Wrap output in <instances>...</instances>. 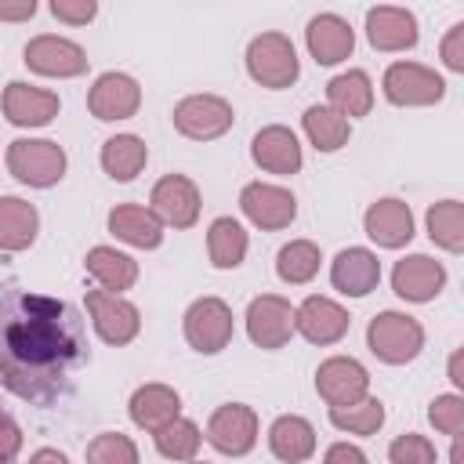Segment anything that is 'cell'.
Masks as SVG:
<instances>
[{
  "label": "cell",
  "instance_id": "obj_5",
  "mask_svg": "<svg viewBox=\"0 0 464 464\" xmlns=\"http://www.w3.org/2000/svg\"><path fill=\"white\" fill-rule=\"evenodd\" d=\"M381 91L392 105L402 109H420V105H435L446 98V80L420 62H392L381 76Z\"/></svg>",
  "mask_w": 464,
  "mask_h": 464
},
{
  "label": "cell",
  "instance_id": "obj_19",
  "mask_svg": "<svg viewBox=\"0 0 464 464\" xmlns=\"http://www.w3.org/2000/svg\"><path fill=\"white\" fill-rule=\"evenodd\" d=\"M0 109H4L7 123H14V127H47V123L58 116L62 102H58V94L47 91V87H33V83H25V80H11V83L4 87Z\"/></svg>",
  "mask_w": 464,
  "mask_h": 464
},
{
  "label": "cell",
  "instance_id": "obj_33",
  "mask_svg": "<svg viewBox=\"0 0 464 464\" xmlns=\"http://www.w3.org/2000/svg\"><path fill=\"white\" fill-rule=\"evenodd\" d=\"M428 225V239L435 246H442L446 254H460L464 250V203L460 199H439L428 207L424 214Z\"/></svg>",
  "mask_w": 464,
  "mask_h": 464
},
{
  "label": "cell",
  "instance_id": "obj_31",
  "mask_svg": "<svg viewBox=\"0 0 464 464\" xmlns=\"http://www.w3.org/2000/svg\"><path fill=\"white\" fill-rule=\"evenodd\" d=\"M301 127H304L308 141L315 145V152H337L352 138V123L341 112H334L330 105H308L301 116Z\"/></svg>",
  "mask_w": 464,
  "mask_h": 464
},
{
  "label": "cell",
  "instance_id": "obj_23",
  "mask_svg": "<svg viewBox=\"0 0 464 464\" xmlns=\"http://www.w3.org/2000/svg\"><path fill=\"white\" fill-rule=\"evenodd\" d=\"M330 283L344 297H366L381 283V261L366 246H348L330 261Z\"/></svg>",
  "mask_w": 464,
  "mask_h": 464
},
{
  "label": "cell",
  "instance_id": "obj_44",
  "mask_svg": "<svg viewBox=\"0 0 464 464\" xmlns=\"http://www.w3.org/2000/svg\"><path fill=\"white\" fill-rule=\"evenodd\" d=\"M36 14V0H0V22H29Z\"/></svg>",
  "mask_w": 464,
  "mask_h": 464
},
{
  "label": "cell",
  "instance_id": "obj_25",
  "mask_svg": "<svg viewBox=\"0 0 464 464\" xmlns=\"http://www.w3.org/2000/svg\"><path fill=\"white\" fill-rule=\"evenodd\" d=\"M127 413H130V420H134L138 428L160 431L163 424H170L174 417H181V395H178L170 384L152 381V384L134 388V395H130V402H127Z\"/></svg>",
  "mask_w": 464,
  "mask_h": 464
},
{
  "label": "cell",
  "instance_id": "obj_29",
  "mask_svg": "<svg viewBox=\"0 0 464 464\" xmlns=\"http://www.w3.org/2000/svg\"><path fill=\"white\" fill-rule=\"evenodd\" d=\"M326 102L334 112H341L344 120L352 116H366L373 109V83L362 69H348V72H337L330 83H326Z\"/></svg>",
  "mask_w": 464,
  "mask_h": 464
},
{
  "label": "cell",
  "instance_id": "obj_3",
  "mask_svg": "<svg viewBox=\"0 0 464 464\" xmlns=\"http://www.w3.org/2000/svg\"><path fill=\"white\" fill-rule=\"evenodd\" d=\"M7 170L14 181L29 185V188H51L65 178V149L51 138H14L7 145Z\"/></svg>",
  "mask_w": 464,
  "mask_h": 464
},
{
  "label": "cell",
  "instance_id": "obj_47",
  "mask_svg": "<svg viewBox=\"0 0 464 464\" xmlns=\"http://www.w3.org/2000/svg\"><path fill=\"white\" fill-rule=\"evenodd\" d=\"M460 435H453V450H450V464H460Z\"/></svg>",
  "mask_w": 464,
  "mask_h": 464
},
{
  "label": "cell",
  "instance_id": "obj_18",
  "mask_svg": "<svg viewBox=\"0 0 464 464\" xmlns=\"http://www.w3.org/2000/svg\"><path fill=\"white\" fill-rule=\"evenodd\" d=\"M366 40L373 51H410L420 40L417 14L395 4H377L366 11Z\"/></svg>",
  "mask_w": 464,
  "mask_h": 464
},
{
  "label": "cell",
  "instance_id": "obj_17",
  "mask_svg": "<svg viewBox=\"0 0 464 464\" xmlns=\"http://www.w3.org/2000/svg\"><path fill=\"white\" fill-rule=\"evenodd\" d=\"M352 326V315L330 301V297H304L297 308H294V330L308 341V344H337Z\"/></svg>",
  "mask_w": 464,
  "mask_h": 464
},
{
  "label": "cell",
  "instance_id": "obj_6",
  "mask_svg": "<svg viewBox=\"0 0 464 464\" xmlns=\"http://www.w3.org/2000/svg\"><path fill=\"white\" fill-rule=\"evenodd\" d=\"M181 330H185V341H188L192 352H199V355H218L221 348H228V341H232V334H236L232 308H228L221 297H196V301L185 308Z\"/></svg>",
  "mask_w": 464,
  "mask_h": 464
},
{
  "label": "cell",
  "instance_id": "obj_32",
  "mask_svg": "<svg viewBox=\"0 0 464 464\" xmlns=\"http://www.w3.org/2000/svg\"><path fill=\"white\" fill-rule=\"evenodd\" d=\"M246 232L236 218H214L207 228V257L214 268H239L246 257Z\"/></svg>",
  "mask_w": 464,
  "mask_h": 464
},
{
  "label": "cell",
  "instance_id": "obj_2",
  "mask_svg": "<svg viewBox=\"0 0 464 464\" xmlns=\"http://www.w3.org/2000/svg\"><path fill=\"white\" fill-rule=\"evenodd\" d=\"M246 72L254 83L268 87V91H286L297 83L301 76V62L294 51V40L286 33H261L246 44Z\"/></svg>",
  "mask_w": 464,
  "mask_h": 464
},
{
  "label": "cell",
  "instance_id": "obj_36",
  "mask_svg": "<svg viewBox=\"0 0 464 464\" xmlns=\"http://www.w3.org/2000/svg\"><path fill=\"white\" fill-rule=\"evenodd\" d=\"M152 442H156V450H160V457H167V460H196V453H199V442H203V431L192 424V420H185V417H174L170 424H163L160 431H152Z\"/></svg>",
  "mask_w": 464,
  "mask_h": 464
},
{
  "label": "cell",
  "instance_id": "obj_4",
  "mask_svg": "<svg viewBox=\"0 0 464 464\" xmlns=\"http://www.w3.org/2000/svg\"><path fill=\"white\" fill-rule=\"evenodd\" d=\"M366 348L388 366H406L424 348V326L406 312H377L366 326Z\"/></svg>",
  "mask_w": 464,
  "mask_h": 464
},
{
  "label": "cell",
  "instance_id": "obj_8",
  "mask_svg": "<svg viewBox=\"0 0 464 464\" xmlns=\"http://www.w3.org/2000/svg\"><path fill=\"white\" fill-rule=\"evenodd\" d=\"M170 120H174L178 134H185L192 141H214L225 130H232L236 112L221 94H188L174 105Z\"/></svg>",
  "mask_w": 464,
  "mask_h": 464
},
{
  "label": "cell",
  "instance_id": "obj_40",
  "mask_svg": "<svg viewBox=\"0 0 464 464\" xmlns=\"http://www.w3.org/2000/svg\"><path fill=\"white\" fill-rule=\"evenodd\" d=\"M439 58L450 72H464V22H453L439 44Z\"/></svg>",
  "mask_w": 464,
  "mask_h": 464
},
{
  "label": "cell",
  "instance_id": "obj_15",
  "mask_svg": "<svg viewBox=\"0 0 464 464\" xmlns=\"http://www.w3.org/2000/svg\"><path fill=\"white\" fill-rule=\"evenodd\" d=\"M138 105H141V87H138V80L134 76H127V72H102L94 83H91V91H87V109H91V116L94 120H102V123H116V120H130L134 112H138Z\"/></svg>",
  "mask_w": 464,
  "mask_h": 464
},
{
  "label": "cell",
  "instance_id": "obj_24",
  "mask_svg": "<svg viewBox=\"0 0 464 464\" xmlns=\"http://www.w3.org/2000/svg\"><path fill=\"white\" fill-rule=\"evenodd\" d=\"M109 232L127 243V246H138V250H156L163 243V225L160 218L141 207V203H116L109 210Z\"/></svg>",
  "mask_w": 464,
  "mask_h": 464
},
{
  "label": "cell",
  "instance_id": "obj_46",
  "mask_svg": "<svg viewBox=\"0 0 464 464\" xmlns=\"http://www.w3.org/2000/svg\"><path fill=\"white\" fill-rule=\"evenodd\" d=\"M460 359H464V352H460V348H453V355H450V381H453V388H464V370H460Z\"/></svg>",
  "mask_w": 464,
  "mask_h": 464
},
{
  "label": "cell",
  "instance_id": "obj_11",
  "mask_svg": "<svg viewBox=\"0 0 464 464\" xmlns=\"http://www.w3.org/2000/svg\"><path fill=\"white\" fill-rule=\"evenodd\" d=\"M207 442L225 457H246L257 446V413L246 402H225L207 420Z\"/></svg>",
  "mask_w": 464,
  "mask_h": 464
},
{
  "label": "cell",
  "instance_id": "obj_45",
  "mask_svg": "<svg viewBox=\"0 0 464 464\" xmlns=\"http://www.w3.org/2000/svg\"><path fill=\"white\" fill-rule=\"evenodd\" d=\"M29 464H69V457L58 453V450H51V446H44V450H36V453L29 457Z\"/></svg>",
  "mask_w": 464,
  "mask_h": 464
},
{
  "label": "cell",
  "instance_id": "obj_37",
  "mask_svg": "<svg viewBox=\"0 0 464 464\" xmlns=\"http://www.w3.org/2000/svg\"><path fill=\"white\" fill-rule=\"evenodd\" d=\"M87 464H138V446L123 431H102L87 442Z\"/></svg>",
  "mask_w": 464,
  "mask_h": 464
},
{
  "label": "cell",
  "instance_id": "obj_7",
  "mask_svg": "<svg viewBox=\"0 0 464 464\" xmlns=\"http://www.w3.org/2000/svg\"><path fill=\"white\" fill-rule=\"evenodd\" d=\"M22 62L29 72L36 76H51V80H72V76H83L91 58L87 51L76 44V40H65L58 33H40L25 44L22 51Z\"/></svg>",
  "mask_w": 464,
  "mask_h": 464
},
{
  "label": "cell",
  "instance_id": "obj_30",
  "mask_svg": "<svg viewBox=\"0 0 464 464\" xmlns=\"http://www.w3.org/2000/svg\"><path fill=\"white\" fill-rule=\"evenodd\" d=\"M149 163V145L138 134H112L102 145V170L112 181H134Z\"/></svg>",
  "mask_w": 464,
  "mask_h": 464
},
{
  "label": "cell",
  "instance_id": "obj_20",
  "mask_svg": "<svg viewBox=\"0 0 464 464\" xmlns=\"http://www.w3.org/2000/svg\"><path fill=\"white\" fill-rule=\"evenodd\" d=\"M304 44H308V54L319 65H337V62L352 58V51H355V29L341 14L323 11V14H312L308 18Z\"/></svg>",
  "mask_w": 464,
  "mask_h": 464
},
{
  "label": "cell",
  "instance_id": "obj_12",
  "mask_svg": "<svg viewBox=\"0 0 464 464\" xmlns=\"http://www.w3.org/2000/svg\"><path fill=\"white\" fill-rule=\"evenodd\" d=\"M239 210L250 225L265 228V232H279L297 218V199L290 188L283 185H268V181H250L239 192Z\"/></svg>",
  "mask_w": 464,
  "mask_h": 464
},
{
  "label": "cell",
  "instance_id": "obj_35",
  "mask_svg": "<svg viewBox=\"0 0 464 464\" xmlns=\"http://www.w3.org/2000/svg\"><path fill=\"white\" fill-rule=\"evenodd\" d=\"M330 424L348 435H377V428L384 424V402L377 395H362L359 402L330 406Z\"/></svg>",
  "mask_w": 464,
  "mask_h": 464
},
{
  "label": "cell",
  "instance_id": "obj_27",
  "mask_svg": "<svg viewBox=\"0 0 464 464\" xmlns=\"http://www.w3.org/2000/svg\"><path fill=\"white\" fill-rule=\"evenodd\" d=\"M268 450L283 464H301L315 453V428L297 413H283L268 428Z\"/></svg>",
  "mask_w": 464,
  "mask_h": 464
},
{
  "label": "cell",
  "instance_id": "obj_41",
  "mask_svg": "<svg viewBox=\"0 0 464 464\" xmlns=\"http://www.w3.org/2000/svg\"><path fill=\"white\" fill-rule=\"evenodd\" d=\"M51 14L65 25H87L98 14L94 0H51Z\"/></svg>",
  "mask_w": 464,
  "mask_h": 464
},
{
  "label": "cell",
  "instance_id": "obj_22",
  "mask_svg": "<svg viewBox=\"0 0 464 464\" xmlns=\"http://www.w3.org/2000/svg\"><path fill=\"white\" fill-rule=\"evenodd\" d=\"M250 160L268 174H297L301 170V141L290 127L268 123L250 138Z\"/></svg>",
  "mask_w": 464,
  "mask_h": 464
},
{
  "label": "cell",
  "instance_id": "obj_38",
  "mask_svg": "<svg viewBox=\"0 0 464 464\" xmlns=\"http://www.w3.org/2000/svg\"><path fill=\"white\" fill-rule=\"evenodd\" d=\"M428 420L439 435H460L464 431V399L457 392H446V395H435L428 402Z\"/></svg>",
  "mask_w": 464,
  "mask_h": 464
},
{
  "label": "cell",
  "instance_id": "obj_26",
  "mask_svg": "<svg viewBox=\"0 0 464 464\" xmlns=\"http://www.w3.org/2000/svg\"><path fill=\"white\" fill-rule=\"evenodd\" d=\"M83 268L105 294H123L138 283V261L116 246H91L83 257Z\"/></svg>",
  "mask_w": 464,
  "mask_h": 464
},
{
  "label": "cell",
  "instance_id": "obj_48",
  "mask_svg": "<svg viewBox=\"0 0 464 464\" xmlns=\"http://www.w3.org/2000/svg\"><path fill=\"white\" fill-rule=\"evenodd\" d=\"M188 464H207V460H188Z\"/></svg>",
  "mask_w": 464,
  "mask_h": 464
},
{
  "label": "cell",
  "instance_id": "obj_21",
  "mask_svg": "<svg viewBox=\"0 0 464 464\" xmlns=\"http://www.w3.org/2000/svg\"><path fill=\"white\" fill-rule=\"evenodd\" d=\"M362 228H366V236L377 246L399 250V246H406L413 239V210H410V203H402L395 196H384V199H377V203L366 207Z\"/></svg>",
  "mask_w": 464,
  "mask_h": 464
},
{
  "label": "cell",
  "instance_id": "obj_9",
  "mask_svg": "<svg viewBox=\"0 0 464 464\" xmlns=\"http://www.w3.org/2000/svg\"><path fill=\"white\" fill-rule=\"evenodd\" d=\"M199 188L192 178L185 174H163L156 185H152V196H149V210L160 218V225L167 228H192L199 221Z\"/></svg>",
  "mask_w": 464,
  "mask_h": 464
},
{
  "label": "cell",
  "instance_id": "obj_10",
  "mask_svg": "<svg viewBox=\"0 0 464 464\" xmlns=\"http://www.w3.org/2000/svg\"><path fill=\"white\" fill-rule=\"evenodd\" d=\"M87 312H91V326L94 334L112 344V348H123L138 337L141 330V312L120 297V294H105V290H87Z\"/></svg>",
  "mask_w": 464,
  "mask_h": 464
},
{
  "label": "cell",
  "instance_id": "obj_34",
  "mask_svg": "<svg viewBox=\"0 0 464 464\" xmlns=\"http://www.w3.org/2000/svg\"><path fill=\"white\" fill-rule=\"evenodd\" d=\"M319 261H323V254H319V246L312 239H290L276 254V276L283 283H290V286H301V283L315 279Z\"/></svg>",
  "mask_w": 464,
  "mask_h": 464
},
{
  "label": "cell",
  "instance_id": "obj_13",
  "mask_svg": "<svg viewBox=\"0 0 464 464\" xmlns=\"http://www.w3.org/2000/svg\"><path fill=\"white\" fill-rule=\"evenodd\" d=\"M246 337L265 348V352H276L283 348L290 337H294V304L279 294H261L246 304Z\"/></svg>",
  "mask_w": 464,
  "mask_h": 464
},
{
  "label": "cell",
  "instance_id": "obj_39",
  "mask_svg": "<svg viewBox=\"0 0 464 464\" xmlns=\"http://www.w3.org/2000/svg\"><path fill=\"white\" fill-rule=\"evenodd\" d=\"M388 460L392 464H435V446H431V439H424L417 431H402L392 439Z\"/></svg>",
  "mask_w": 464,
  "mask_h": 464
},
{
  "label": "cell",
  "instance_id": "obj_42",
  "mask_svg": "<svg viewBox=\"0 0 464 464\" xmlns=\"http://www.w3.org/2000/svg\"><path fill=\"white\" fill-rule=\"evenodd\" d=\"M18 450H22V428L7 413H0V464H11Z\"/></svg>",
  "mask_w": 464,
  "mask_h": 464
},
{
  "label": "cell",
  "instance_id": "obj_1",
  "mask_svg": "<svg viewBox=\"0 0 464 464\" xmlns=\"http://www.w3.org/2000/svg\"><path fill=\"white\" fill-rule=\"evenodd\" d=\"M87 359L83 319L69 301L0 279V381L33 406L58 402Z\"/></svg>",
  "mask_w": 464,
  "mask_h": 464
},
{
  "label": "cell",
  "instance_id": "obj_14",
  "mask_svg": "<svg viewBox=\"0 0 464 464\" xmlns=\"http://www.w3.org/2000/svg\"><path fill=\"white\" fill-rule=\"evenodd\" d=\"M315 392L323 395L326 406H348L370 395V373L352 355H330L315 370Z\"/></svg>",
  "mask_w": 464,
  "mask_h": 464
},
{
  "label": "cell",
  "instance_id": "obj_43",
  "mask_svg": "<svg viewBox=\"0 0 464 464\" xmlns=\"http://www.w3.org/2000/svg\"><path fill=\"white\" fill-rule=\"evenodd\" d=\"M323 464H366V453L352 442H334L326 453H323Z\"/></svg>",
  "mask_w": 464,
  "mask_h": 464
},
{
  "label": "cell",
  "instance_id": "obj_16",
  "mask_svg": "<svg viewBox=\"0 0 464 464\" xmlns=\"http://www.w3.org/2000/svg\"><path fill=\"white\" fill-rule=\"evenodd\" d=\"M442 286H446V265L428 257V254H406L392 268V290L402 301L428 304V301H435L442 294Z\"/></svg>",
  "mask_w": 464,
  "mask_h": 464
},
{
  "label": "cell",
  "instance_id": "obj_28",
  "mask_svg": "<svg viewBox=\"0 0 464 464\" xmlns=\"http://www.w3.org/2000/svg\"><path fill=\"white\" fill-rule=\"evenodd\" d=\"M40 232V214L29 199L22 196H0V250L18 254L36 243Z\"/></svg>",
  "mask_w": 464,
  "mask_h": 464
}]
</instances>
